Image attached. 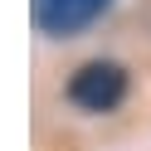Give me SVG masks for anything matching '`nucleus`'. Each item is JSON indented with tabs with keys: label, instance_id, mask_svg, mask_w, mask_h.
I'll use <instances>...</instances> for the list:
<instances>
[{
	"label": "nucleus",
	"instance_id": "f257e3e1",
	"mask_svg": "<svg viewBox=\"0 0 151 151\" xmlns=\"http://www.w3.org/2000/svg\"><path fill=\"white\" fill-rule=\"evenodd\" d=\"M127 98V73L117 63H83L78 73L68 78V102L83 112H112L117 102Z\"/></svg>",
	"mask_w": 151,
	"mask_h": 151
},
{
	"label": "nucleus",
	"instance_id": "f03ea898",
	"mask_svg": "<svg viewBox=\"0 0 151 151\" xmlns=\"http://www.w3.org/2000/svg\"><path fill=\"white\" fill-rule=\"evenodd\" d=\"M102 10H107V0H34V24L59 39V34H78Z\"/></svg>",
	"mask_w": 151,
	"mask_h": 151
}]
</instances>
